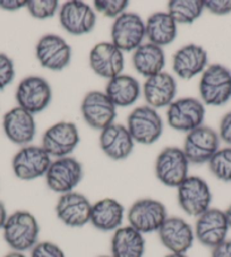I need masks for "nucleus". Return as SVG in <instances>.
I'll return each mask as SVG.
<instances>
[{
    "label": "nucleus",
    "mask_w": 231,
    "mask_h": 257,
    "mask_svg": "<svg viewBox=\"0 0 231 257\" xmlns=\"http://www.w3.org/2000/svg\"><path fill=\"white\" fill-rule=\"evenodd\" d=\"M177 94V82L170 74L160 73L146 78L143 85V96L149 107L160 109L169 107Z\"/></svg>",
    "instance_id": "24"
},
{
    "label": "nucleus",
    "mask_w": 231,
    "mask_h": 257,
    "mask_svg": "<svg viewBox=\"0 0 231 257\" xmlns=\"http://www.w3.org/2000/svg\"><path fill=\"white\" fill-rule=\"evenodd\" d=\"M15 77V67L13 60L0 52V91L7 87Z\"/></svg>",
    "instance_id": "34"
},
{
    "label": "nucleus",
    "mask_w": 231,
    "mask_h": 257,
    "mask_svg": "<svg viewBox=\"0 0 231 257\" xmlns=\"http://www.w3.org/2000/svg\"><path fill=\"white\" fill-rule=\"evenodd\" d=\"M35 56L42 67L59 72L67 67L72 60V48L59 35L46 34L37 43Z\"/></svg>",
    "instance_id": "14"
},
{
    "label": "nucleus",
    "mask_w": 231,
    "mask_h": 257,
    "mask_svg": "<svg viewBox=\"0 0 231 257\" xmlns=\"http://www.w3.org/2000/svg\"><path fill=\"white\" fill-rule=\"evenodd\" d=\"M225 216H226V220H228V223H229V227L231 229V205L226 209V211H224Z\"/></svg>",
    "instance_id": "42"
},
{
    "label": "nucleus",
    "mask_w": 231,
    "mask_h": 257,
    "mask_svg": "<svg viewBox=\"0 0 231 257\" xmlns=\"http://www.w3.org/2000/svg\"><path fill=\"white\" fill-rule=\"evenodd\" d=\"M158 233L162 245L172 254H186L195 240L193 228L178 216H168Z\"/></svg>",
    "instance_id": "19"
},
{
    "label": "nucleus",
    "mask_w": 231,
    "mask_h": 257,
    "mask_svg": "<svg viewBox=\"0 0 231 257\" xmlns=\"http://www.w3.org/2000/svg\"><path fill=\"white\" fill-rule=\"evenodd\" d=\"M59 8L57 0H30L26 3V10L30 15L38 20H46L55 16Z\"/></svg>",
    "instance_id": "32"
},
{
    "label": "nucleus",
    "mask_w": 231,
    "mask_h": 257,
    "mask_svg": "<svg viewBox=\"0 0 231 257\" xmlns=\"http://www.w3.org/2000/svg\"><path fill=\"white\" fill-rule=\"evenodd\" d=\"M90 66L93 72L102 78L111 79L123 73L125 59L122 50L112 42H100L90 52Z\"/></svg>",
    "instance_id": "20"
},
{
    "label": "nucleus",
    "mask_w": 231,
    "mask_h": 257,
    "mask_svg": "<svg viewBox=\"0 0 231 257\" xmlns=\"http://www.w3.org/2000/svg\"><path fill=\"white\" fill-rule=\"evenodd\" d=\"M4 257H26L23 252H19V251H12L10 254L5 255Z\"/></svg>",
    "instance_id": "41"
},
{
    "label": "nucleus",
    "mask_w": 231,
    "mask_h": 257,
    "mask_svg": "<svg viewBox=\"0 0 231 257\" xmlns=\"http://www.w3.org/2000/svg\"><path fill=\"white\" fill-rule=\"evenodd\" d=\"M30 257H66L65 252L56 243L50 241L38 242L32 250Z\"/></svg>",
    "instance_id": "35"
},
{
    "label": "nucleus",
    "mask_w": 231,
    "mask_h": 257,
    "mask_svg": "<svg viewBox=\"0 0 231 257\" xmlns=\"http://www.w3.org/2000/svg\"><path fill=\"white\" fill-rule=\"evenodd\" d=\"M104 93L116 108L131 107L141 95V85L136 78L121 74L109 79Z\"/></svg>",
    "instance_id": "28"
},
{
    "label": "nucleus",
    "mask_w": 231,
    "mask_h": 257,
    "mask_svg": "<svg viewBox=\"0 0 231 257\" xmlns=\"http://www.w3.org/2000/svg\"><path fill=\"white\" fill-rule=\"evenodd\" d=\"M167 218L166 206L152 198L139 199L133 204L127 213L131 227L142 234L158 232Z\"/></svg>",
    "instance_id": "4"
},
{
    "label": "nucleus",
    "mask_w": 231,
    "mask_h": 257,
    "mask_svg": "<svg viewBox=\"0 0 231 257\" xmlns=\"http://www.w3.org/2000/svg\"><path fill=\"white\" fill-rule=\"evenodd\" d=\"M81 141L77 126L70 121H59L49 127L42 137V148L51 158H65L77 148Z\"/></svg>",
    "instance_id": "12"
},
{
    "label": "nucleus",
    "mask_w": 231,
    "mask_h": 257,
    "mask_svg": "<svg viewBox=\"0 0 231 257\" xmlns=\"http://www.w3.org/2000/svg\"><path fill=\"white\" fill-rule=\"evenodd\" d=\"M204 7L214 15H228L231 13V0H205Z\"/></svg>",
    "instance_id": "36"
},
{
    "label": "nucleus",
    "mask_w": 231,
    "mask_h": 257,
    "mask_svg": "<svg viewBox=\"0 0 231 257\" xmlns=\"http://www.w3.org/2000/svg\"><path fill=\"white\" fill-rule=\"evenodd\" d=\"M178 203L186 214L198 218L211 209L212 193L201 177L188 176L178 187Z\"/></svg>",
    "instance_id": "6"
},
{
    "label": "nucleus",
    "mask_w": 231,
    "mask_h": 257,
    "mask_svg": "<svg viewBox=\"0 0 231 257\" xmlns=\"http://www.w3.org/2000/svg\"><path fill=\"white\" fill-rule=\"evenodd\" d=\"M92 204L81 193L70 192L60 195L56 214L61 222L70 228H81L91 220Z\"/></svg>",
    "instance_id": "17"
},
{
    "label": "nucleus",
    "mask_w": 231,
    "mask_h": 257,
    "mask_svg": "<svg viewBox=\"0 0 231 257\" xmlns=\"http://www.w3.org/2000/svg\"><path fill=\"white\" fill-rule=\"evenodd\" d=\"M134 143L127 127L122 123H112L100 134L101 150L106 157L116 161L130 157L134 150Z\"/></svg>",
    "instance_id": "23"
},
{
    "label": "nucleus",
    "mask_w": 231,
    "mask_h": 257,
    "mask_svg": "<svg viewBox=\"0 0 231 257\" xmlns=\"http://www.w3.org/2000/svg\"><path fill=\"white\" fill-rule=\"evenodd\" d=\"M145 240L143 234L131 225L117 229L111 239L112 257H143Z\"/></svg>",
    "instance_id": "26"
},
{
    "label": "nucleus",
    "mask_w": 231,
    "mask_h": 257,
    "mask_svg": "<svg viewBox=\"0 0 231 257\" xmlns=\"http://www.w3.org/2000/svg\"><path fill=\"white\" fill-rule=\"evenodd\" d=\"M59 21L65 31L72 35H83L93 31L96 14L91 6L78 0H70L61 6Z\"/></svg>",
    "instance_id": "18"
},
{
    "label": "nucleus",
    "mask_w": 231,
    "mask_h": 257,
    "mask_svg": "<svg viewBox=\"0 0 231 257\" xmlns=\"http://www.w3.org/2000/svg\"><path fill=\"white\" fill-rule=\"evenodd\" d=\"M203 0H171L168 4V13L177 24H192L202 15Z\"/></svg>",
    "instance_id": "30"
},
{
    "label": "nucleus",
    "mask_w": 231,
    "mask_h": 257,
    "mask_svg": "<svg viewBox=\"0 0 231 257\" xmlns=\"http://www.w3.org/2000/svg\"><path fill=\"white\" fill-rule=\"evenodd\" d=\"M124 215L125 210L121 203L113 198H103L92 204L90 222L100 231H116L122 227Z\"/></svg>",
    "instance_id": "25"
},
{
    "label": "nucleus",
    "mask_w": 231,
    "mask_h": 257,
    "mask_svg": "<svg viewBox=\"0 0 231 257\" xmlns=\"http://www.w3.org/2000/svg\"><path fill=\"white\" fill-rule=\"evenodd\" d=\"M127 0H96L94 7L97 13L110 19H117L126 12Z\"/></svg>",
    "instance_id": "33"
},
{
    "label": "nucleus",
    "mask_w": 231,
    "mask_h": 257,
    "mask_svg": "<svg viewBox=\"0 0 231 257\" xmlns=\"http://www.w3.org/2000/svg\"><path fill=\"white\" fill-rule=\"evenodd\" d=\"M81 111L83 118L93 130L103 131L114 123L117 111L104 92L91 91L84 96Z\"/></svg>",
    "instance_id": "15"
},
{
    "label": "nucleus",
    "mask_w": 231,
    "mask_h": 257,
    "mask_svg": "<svg viewBox=\"0 0 231 257\" xmlns=\"http://www.w3.org/2000/svg\"><path fill=\"white\" fill-rule=\"evenodd\" d=\"M8 218L6 207L4 205L3 202H0V230H3L4 225L6 223V220Z\"/></svg>",
    "instance_id": "40"
},
{
    "label": "nucleus",
    "mask_w": 231,
    "mask_h": 257,
    "mask_svg": "<svg viewBox=\"0 0 231 257\" xmlns=\"http://www.w3.org/2000/svg\"><path fill=\"white\" fill-rule=\"evenodd\" d=\"M166 257H188V256H186V254H172V252H170V254L167 255Z\"/></svg>",
    "instance_id": "43"
},
{
    "label": "nucleus",
    "mask_w": 231,
    "mask_h": 257,
    "mask_svg": "<svg viewBox=\"0 0 231 257\" xmlns=\"http://www.w3.org/2000/svg\"><path fill=\"white\" fill-rule=\"evenodd\" d=\"M15 99L19 107L35 113L48 108L52 100V90L47 79L40 76H29L22 79L16 88Z\"/></svg>",
    "instance_id": "10"
},
{
    "label": "nucleus",
    "mask_w": 231,
    "mask_h": 257,
    "mask_svg": "<svg viewBox=\"0 0 231 257\" xmlns=\"http://www.w3.org/2000/svg\"><path fill=\"white\" fill-rule=\"evenodd\" d=\"M177 25L168 12L154 13L145 22L146 38L155 46H168L177 38Z\"/></svg>",
    "instance_id": "29"
},
{
    "label": "nucleus",
    "mask_w": 231,
    "mask_h": 257,
    "mask_svg": "<svg viewBox=\"0 0 231 257\" xmlns=\"http://www.w3.org/2000/svg\"><path fill=\"white\" fill-rule=\"evenodd\" d=\"M51 162L42 146L25 145L13 158L12 168L17 178L29 181L46 176Z\"/></svg>",
    "instance_id": "9"
},
{
    "label": "nucleus",
    "mask_w": 231,
    "mask_h": 257,
    "mask_svg": "<svg viewBox=\"0 0 231 257\" xmlns=\"http://www.w3.org/2000/svg\"><path fill=\"white\" fill-rule=\"evenodd\" d=\"M220 149V136L211 127L201 126L187 133L184 143V153L189 163H208Z\"/></svg>",
    "instance_id": "13"
},
{
    "label": "nucleus",
    "mask_w": 231,
    "mask_h": 257,
    "mask_svg": "<svg viewBox=\"0 0 231 257\" xmlns=\"http://www.w3.org/2000/svg\"><path fill=\"white\" fill-rule=\"evenodd\" d=\"M229 223L224 211L208 209L199 215L195 225V238L202 245L214 248L226 240L229 232Z\"/></svg>",
    "instance_id": "16"
},
{
    "label": "nucleus",
    "mask_w": 231,
    "mask_h": 257,
    "mask_svg": "<svg viewBox=\"0 0 231 257\" xmlns=\"http://www.w3.org/2000/svg\"><path fill=\"white\" fill-rule=\"evenodd\" d=\"M83 178V166L75 158L65 157L51 162L46 174L48 187L60 195L74 192Z\"/></svg>",
    "instance_id": "11"
},
{
    "label": "nucleus",
    "mask_w": 231,
    "mask_h": 257,
    "mask_svg": "<svg viewBox=\"0 0 231 257\" xmlns=\"http://www.w3.org/2000/svg\"><path fill=\"white\" fill-rule=\"evenodd\" d=\"M189 161L183 149L168 146L159 153L155 161V175L168 187H178L188 177Z\"/></svg>",
    "instance_id": "5"
},
{
    "label": "nucleus",
    "mask_w": 231,
    "mask_h": 257,
    "mask_svg": "<svg viewBox=\"0 0 231 257\" xmlns=\"http://www.w3.org/2000/svg\"><path fill=\"white\" fill-rule=\"evenodd\" d=\"M208 61L207 51L203 47L189 43L181 47L172 57V69L181 79H189L203 74Z\"/></svg>",
    "instance_id": "21"
},
{
    "label": "nucleus",
    "mask_w": 231,
    "mask_h": 257,
    "mask_svg": "<svg viewBox=\"0 0 231 257\" xmlns=\"http://www.w3.org/2000/svg\"><path fill=\"white\" fill-rule=\"evenodd\" d=\"M39 223L35 216L28 211H16L8 215L3 228L4 239L13 251L32 250L38 243Z\"/></svg>",
    "instance_id": "1"
},
{
    "label": "nucleus",
    "mask_w": 231,
    "mask_h": 257,
    "mask_svg": "<svg viewBox=\"0 0 231 257\" xmlns=\"http://www.w3.org/2000/svg\"><path fill=\"white\" fill-rule=\"evenodd\" d=\"M26 3L28 2L24 0H0V8L4 11L15 12L26 7Z\"/></svg>",
    "instance_id": "38"
},
{
    "label": "nucleus",
    "mask_w": 231,
    "mask_h": 257,
    "mask_svg": "<svg viewBox=\"0 0 231 257\" xmlns=\"http://www.w3.org/2000/svg\"><path fill=\"white\" fill-rule=\"evenodd\" d=\"M205 118L204 103L195 97H180L168 107L167 120L173 130L189 133L203 126Z\"/></svg>",
    "instance_id": "8"
},
{
    "label": "nucleus",
    "mask_w": 231,
    "mask_h": 257,
    "mask_svg": "<svg viewBox=\"0 0 231 257\" xmlns=\"http://www.w3.org/2000/svg\"><path fill=\"white\" fill-rule=\"evenodd\" d=\"M133 66L137 73L146 78L162 73L166 66L163 49L150 42L141 44L133 55Z\"/></svg>",
    "instance_id": "27"
},
{
    "label": "nucleus",
    "mask_w": 231,
    "mask_h": 257,
    "mask_svg": "<svg viewBox=\"0 0 231 257\" xmlns=\"http://www.w3.org/2000/svg\"><path fill=\"white\" fill-rule=\"evenodd\" d=\"M100 257H112V256H100Z\"/></svg>",
    "instance_id": "44"
},
{
    "label": "nucleus",
    "mask_w": 231,
    "mask_h": 257,
    "mask_svg": "<svg viewBox=\"0 0 231 257\" xmlns=\"http://www.w3.org/2000/svg\"><path fill=\"white\" fill-rule=\"evenodd\" d=\"M220 140L225 142L226 144L231 145V111L222 118L220 122Z\"/></svg>",
    "instance_id": "37"
},
{
    "label": "nucleus",
    "mask_w": 231,
    "mask_h": 257,
    "mask_svg": "<svg viewBox=\"0 0 231 257\" xmlns=\"http://www.w3.org/2000/svg\"><path fill=\"white\" fill-rule=\"evenodd\" d=\"M212 257H231V240L226 239L212 249Z\"/></svg>",
    "instance_id": "39"
},
{
    "label": "nucleus",
    "mask_w": 231,
    "mask_h": 257,
    "mask_svg": "<svg viewBox=\"0 0 231 257\" xmlns=\"http://www.w3.org/2000/svg\"><path fill=\"white\" fill-rule=\"evenodd\" d=\"M145 22L135 13L125 12L111 28V42L123 52L135 51L145 39Z\"/></svg>",
    "instance_id": "7"
},
{
    "label": "nucleus",
    "mask_w": 231,
    "mask_h": 257,
    "mask_svg": "<svg viewBox=\"0 0 231 257\" xmlns=\"http://www.w3.org/2000/svg\"><path fill=\"white\" fill-rule=\"evenodd\" d=\"M199 95L203 103L221 107L231 99V72L224 66H208L199 81Z\"/></svg>",
    "instance_id": "2"
},
{
    "label": "nucleus",
    "mask_w": 231,
    "mask_h": 257,
    "mask_svg": "<svg viewBox=\"0 0 231 257\" xmlns=\"http://www.w3.org/2000/svg\"><path fill=\"white\" fill-rule=\"evenodd\" d=\"M126 127L134 142L151 145L161 137L163 121L157 110L149 105H141L130 113Z\"/></svg>",
    "instance_id": "3"
},
{
    "label": "nucleus",
    "mask_w": 231,
    "mask_h": 257,
    "mask_svg": "<svg viewBox=\"0 0 231 257\" xmlns=\"http://www.w3.org/2000/svg\"><path fill=\"white\" fill-rule=\"evenodd\" d=\"M213 176L224 183H231V146L219 149V151L208 161Z\"/></svg>",
    "instance_id": "31"
},
{
    "label": "nucleus",
    "mask_w": 231,
    "mask_h": 257,
    "mask_svg": "<svg viewBox=\"0 0 231 257\" xmlns=\"http://www.w3.org/2000/svg\"><path fill=\"white\" fill-rule=\"evenodd\" d=\"M3 130L7 139L17 145H28L37 133L34 116L19 105L4 114Z\"/></svg>",
    "instance_id": "22"
}]
</instances>
